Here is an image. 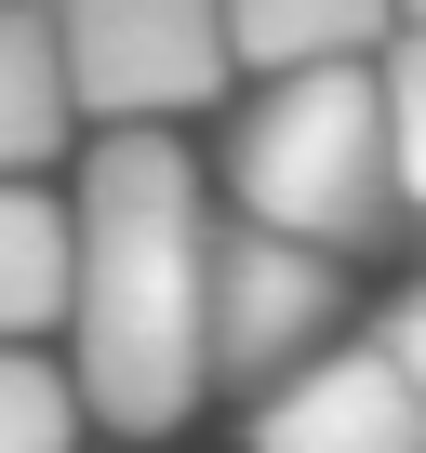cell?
I'll return each instance as SVG.
<instances>
[{
	"mask_svg": "<svg viewBox=\"0 0 426 453\" xmlns=\"http://www.w3.org/2000/svg\"><path fill=\"white\" fill-rule=\"evenodd\" d=\"M213 254L227 226L200 200V160L160 120H120L80 160V320H67V373L107 440H160L213 387Z\"/></svg>",
	"mask_w": 426,
	"mask_h": 453,
	"instance_id": "obj_1",
	"label": "cell"
},
{
	"mask_svg": "<svg viewBox=\"0 0 426 453\" xmlns=\"http://www.w3.org/2000/svg\"><path fill=\"white\" fill-rule=\"evenodd\" d=\"M227 187L254 226L320 254H386L413 200H399V120H386V67H293L240 107L227 134Z\"/></svg>",
	"mask_w": 426,
	"mask_h": 453,
	"instance_id": "obj_2",
	"label": "cell"
},
{
	"mask_svg": "<svg viewBox=\"0 0 426 453\" xmlns=\"http://www.w3.org/2000/svg\"><path fill=\"white\" fill-rule=\"evenodd\" d=\"M54 27H67L80 120H173V107H213L240 67L227 0H54Z\"/></svg>",
	"mask_w": 426,
	"mask_h": 453,
	"instance_id": "obj_3",
	"label": "cell"
},
{
	"mask_svg": "<svg viewBox=\"0 0 426 453\" xmlns=\"http://www.w3.org/2000/svg\"><path fill=\"white\" fill-rule=\"evenodd\" d=\"M346 334V280L320 241H280V226H227L213 254V373L227 387H293L320 347Z\"/></svg>",
	"mask_w": 426,
	"mask_h": 453,
	"instance_id": "obj_4",
	"label": "cell"
},
{
	"mask_svg": "<svg viewBox=\"0 0 426 453\" xmlns=\"http://www.w3.org/2000/svg\"><path fill=\"white\" fill-rule=\"evenodd\" d=\"M254 453H426V387L373 347H320L293 387L254 400Z\"/></svg>",
	"mask_w": 426,
	"mask_h": 453,
	"instance_id": "obj_5",
	"label": "cell"
},
{
	"mask_svg": "<svg viewBox=\"0 0 426 453\" xmlns=\"http://www.w3.org/2000/svg\"><path fill=\"white\" fill-rule=\"evenodd\" d=\"M54 320H80V200H41L27 173H0V347Z\"/></svg>",
	"mask_w": 426,
	"mask_h": 453,
	"instance_id": "obj_6",
	"label": "cell"
},
{
	"mask_svg": "<svg viewBox=\"0 0 426 453\" xmlns=\"http://www.w3.org/2000/svg\"><path fill=\"white\" fill-rule=\"evenodd\" d=\"M67 120H80V81H67L54 0H0V173H41Z\"/></svg>",
	"mask_w": 426,
	"mask_h": 453,
	"instance_id": "obj_7",
	"label": "cell"
},
{
	"mask_svg": "<svg viewBox=\"0 0 426 453\" xmlns=\"http://www.w3.org/2000/svg\"><path fill=\"white\" fill-rule=\"evenodd\" d=\"M227 27L267 81H293V67H373L399 41V0H227Z\"/></svg>",
	"mask_w": 426,
	"mask_h": 453,
	"instance_id": "obj_8",
	"label": "cell"
},
{
	"mask_svg": "<svg viewBox=\"0 0 426 453\" xmlns=\"http://www.w3.org/2000/svg\"><path fill=\"white\" fill-rule=\"evenodd\" d=\"M80 373H54L41 347H0V453H80Z\"/></svg>",
	"mask_w": 426,
	"mask_h": 453,
	"instance_id": "obj_9",
	"label": "cell"
},
{
	"mask_svg": "<svg viewBox=\"0 0 426 453\" xmlns=\"http://www.w3.org/2000/svg\"><path fill=\"white\" fill-rule=\"evenodd\" d=\"M373 67H386V120H399V200H413V226H426V27H399Z\"/></svg>",
	"mask_w": 426,
	"mask_h": 453,
	"instance_id": "obj_10",
	"label": "cell"
},
{
	"mask_svg": "<svg viewBox=\"0 0 426 453\" xmlns=\"http://www.w3.org/2000/svg\"><path fill=\"white\" fill-rule=\"evenodd\" d=\"M386 360H399V373H413V387H426V280H413V294H399V307H386Z\"/></svg>",
	"mask_w": 426,
	"mask_h": 453,
	"instance_id": "obj_11",
	"label": "cell"
},
{
	"mask_svg": "<svg viewBox=\"0 0 426 453\" xmlns=\"http://www.w3.org/2000/svg\"><path fill=\"white\" fill-rule=\"evenodd\" d=\"M399 27H426V0H399Z\"/></svg>",
	"mask_w": 426,
	"mask_h": 453,
	"instance_id": "obj_12",
	"label": "cell"
}]
</instances>
